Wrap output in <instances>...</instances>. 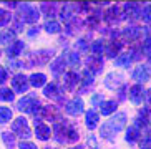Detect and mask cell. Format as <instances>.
Masks as SVG:
<instances>
[{
	"instance_id": "cell-26",
	"label": "cell",
	"mask_w": 151,
	"mask_h": 149,
	"mask_svg": "<svg viewBox=\"0 0 151 149\" xmlns=\"http://www.w3.org/2000/svg\"><path fill=\"white\" fill-rule=\"evenodd\" d=\"M65 60H68V65H71V66L80 65V57H78L76 52H68L67 55H65Z\"/></svg>"
},
{
	"instance_id": "cell-15",
	"label": "cell",
	"mask_w": 151,
	"mask_h": 149,
	"mask_svg": "<svg viewBox=\"0 0 151 149\" xmlns=\"http://www.w3.org/2000/svg\"><path fill=\"white\" fill-rule=\"evenodd\" d=\"M65 65H67L65 58L60 57V58H57V60H53V63L50 65V70H52V73H53V74H60V73H63Z\"/></svg>"
},
{
	"instance_id": "cell-9",
	"label": "cell",
	"mask_w": 151,
	"mask_h": 149,
	"mask_svg": "<svg viewBox=\"0 0 151 149\" xmlns=\"http://www.w3.org/2000/svg\"><path fill=\"white\" fill-rule=\"evenodd\" d=\"M123 81H124V78H123V74H120V73H110L106 76V80H105V85H106L108 88H118V86H123Z\"/></svg>"
},
{
	"instance_id": "cell-38",
	"label": "cell",
	"mask_w": 151,
	"mask_h": 149,
	"mask_svg": "<svg viewBox=\"0 0 151 149\" xmlns=\"http://www.w3.org/2000/svg\"><path fill=\"white\" fill-rule=\"evenodd\" d=\"M143 20L145 22H150L151 20V5L150 7H145V10H143Z\"/></svg>"
},
{
	"instance_id": "cell-31",
	"label": "cell",
	"mask_w": 151,
	"mask_h": 149,
	"mask_svg": "<svg viewBox=\"0 0 151 149\" xmlns=\"http://www.w3.org/2000/svg\"><path fill=\"white\" fill-rule=\"evenodd\" d=\"M116 65H118V66H129V65H131V55L126 53V55L118 57V58H116Z\"/></svg>"
},
{
	"instance_id": "cell-28",
	"label": "cell",
	"mask_w": 151,
	"mask_h": 149,
	"mask_svg": "<svg viewBox=\"0 0 151 149\" xmlns=\"http://www.w3.org/2000/svg\"><path fill=\"white\" fill-rule=\"evenodd\" d=\"M10 119H12V111H10V108L0 106V123H7Z\"/></svg>"
},
{
	"instance_id": "cell-19",
	"label": "cell",
	"mask_w": 151,
	"mask_h": 149,
	"mask_svg": "<svg viewBox=\"0 0 151 149\" xmlns=\"http://www.w3.org/2000/svg\"><path fill=\"white\" fill-rule=\"evenodd\" d=\"M23 47H25V45H23V42H15L12 47H9V48H7V55H9L10 58L18 57V55H20V52L23 50Z\"/></svg>"
},
{
	"instance_id": "cell-12",
	"label": "cell",
	"mask_w": 151,
	"mask_h": 149,
	"mask_svg": "<svg viewBox=\"0 0 151 149\" xmlns=\"http://www.w3.org/2000/svg\"><path fill=\"white\" fill-rule=\"evenodd\" d=\"M86 65H88L91 73H100V71L103 70V60L98 58V57H90L88 60H86Z\"/></svg>"
},
{
	"instance_id": "cell-42",
	"label": "cell",
	"mask_w": 151,
	"mask_h": 149,
	"mask_svg": "<svg viewBox=\"0 0 151 149\" xmlns=\"http://www.w3.org/2000/svg\"><path fill=\"white\" fill-rule=\"evenodd\" d=\"M37 33H38V27H37V28H30V30H28V35H30V37H35Z\"/></svg>"
},
{
	"instance_id": "cell-2",
	"label": "cell",
	"mask_w": 151,
	"mask_h": 149,
	"mask_svg": "<svg viewBox=\"0 0 151 149\" xmlns=\"http://www.w3.org/2000/svg\"><path fill=\"white\" fill-rule=\"evenodd\" d=\"M55 136H57L58 143H73L78 139V133L71 124L60 123L55 124Z\"/></svg>"
},
{
	"instance_id": "cell-16",
	"label": "cell",
	"mask_w": 151,
	"mask_h": 149,
	"mask_svg": "<svg viewBox=\"0 0 151 149\" xmlns=\"http://www.w3.org/2000/svg\"><path fill=\"white\" fill-rule=\"evenodd\" d=\"M139 10H141V9H139V5H138V4H126L123 7V12H124L123 17L124 18H126V17H136L138 13H139Z\"/></svg>"
},
{
	"instance_id": "cell-8",
	"label": "cell",
	"mask_w": 151,
	"mask_h": 149,
	"mask_svg": "<svg viewBox=\"0 0 151 149\" xmlns=\"http://www.w3.org/2000/svg\"><path fill=\"white\" fill-rule=\"evenodd\" d=\"M133 80H136L139 83H146L150 80V68L146 65H138L133 71Z\"/></svg>"
},
{
	"instance_id": "cell-6",
	"label": "cell",
	"mask_w": 151,
	"mask_h": 149,
	"mask_svg": "<svg viewBox=\"0 0 151 149\" xmlns=\"http://www.w3.org/2000/svg\"><path fill=\"white\" fill-rule=\"evenodd\" d=\"M12 86L17 93H25L28 90V81H27V76L22 73L15 74L14 78H12Z\"/></svg>"
},
{
	"instance_id": "cell-36",
	"label": "cell",
	"mask_w": 151,
	"mask_h": 149,
	"mask_svg": "<svg viewBox=\"0 0 151 149\" xmlns=\"http://www.w3.org/2000/svg\"><path fill=\"white\" fill-rule=\"evenodd\" d=\"M143 53L146 57H151V38L145 40V43H143Z\"/></svg>"
},
{
	"instance_id": "cell-20",
	"label": "cell",
	"mask_w": 151,
	"mask_h": 149,
	"mask_svg": "<svg viewBox=\"0 0 151 149\" xmlns=\"http://www.w3.org/2000/svg\"><path fill=\"white\" fill-rule=\"evenodd\" d=\"M123 33L128 40H136L138 37L141 35V28H139V27H128Z\"/></svg>"
},
{
	"instance_id": "cell-17",
	"label": "cell",
	"mask_w": 151,
	"mask_h": 149,
	"mask_svg": "<svg viewBox=\"0 0 151 149\" xmlns=\"http://www.w3.org/2000/svg\"><path fill=\"white\" fill-rule=\"evenodd\" d=\"M43 95L48 96V98H60L62 96V91H60V88H58L55 83H52V85H48V86H45Z\"/></svg>"
},
{
	"instance_id": "cell-35",
	"label": "cell",
	"mask_w": 151,
	"mask_h": 149,
	"mask_svg": "<svg viewBox=\"0 0 151 149\" xmlns=\"http://www.w3.org/2000/svg\"><path fill=\"white\" fill-rule=\"evenodd\" d=\"M55 4H43L42 5V10H43L47 15H55Z\"/></svg>"
},
{
	"instance_id": "cell-46",
	"label": "cell",
	"mask_w": 151,
	"mask_h": 149,
	"mask_svg": "<svg viewBox=\"0 0 151 149\" xmlns=\"http://www.w3.org/2000/svg\"><path fill=\"white\" fill-rule=\"evenodd\" d=\"M0 55H2V52H0Z\"/></svg>"
},
{
	"instance_id": "cell-33",
	"label": "cell",
	"mask_w": 151,
	"mask_h": 149,
	"mask_svg": "<svg viewBox=\"0 0 151 149\" xmlns=\"http://www.w3.org/2000/svg\"><path fill=\"white\" fill-rule=\"evenodd\" d=\"M12 20V15H10L7 10H2L0 9V27H5L7 23Z\"/></svg>"
},
{
	"instance_id": "cell-30",
	"label": "cell",
	"mask_w": 151,
	"mask_h": 149,
	"mask_svg": "<svg viewBox=\"0 0 151 149\" xmlns=\"http://www.w3.org/2000/svg\"><path fill=\"white\" fill-rule=\"evenodd\" d=\"M0 100L2 101H14V91L9 88H0Z\"/></svg>"
},
{
	"instance_id": "cell-29",
	"label": "cell",
	"mask_w": 151,
	"mask_h": 149,
	"mask_svg": "<svg viewBox=\"0 0 151 149\" xmlns=\"http://www.w3.org/2000/svg\"><path fill=\"white\" fill-rule=\"evenodd\" d=\"M2 138H4V143L7 144V148L12 149L15 146V138H14V134H12V133H9V131L2 133Z\"/></svg>"
},
{
	"instance_id": "cell-7",
	"label": "cell",
	"mask_w": 151,
	"mask_h": 149,
	"mask_svg": "<svg viewBox=\"0 0 151 149\" xmlns=\"http://www.w3.org/2000/svg\"><path fill=\"white\" fill-rule=\"evenodd\" d=\"M83 110H85V105H83V100H80V98H75V100H71L67 103V113L73 114V116L81 114Z\"/></svg>"
},
{
	"instance_id": "cell-45",
	"label": "cell",
	"mask_w": 151,
	"mask_h": 149,
	"mask_svg": "<svg viewBox=\"0 0 151 149\" xmlns=\"http://www.w3.org/2000/svg\"><path fill=\"white\" fill-rule=\"evenodd\" d=\"M71 149H83L81 146H76V148H71Z\"/></svg>"
},
{
	"instance_id": "cell-21",
	"label": "cell",
	"mask_w": 151,
	"mask_h": 149,
	"mask_svg": "<svg viewBox=\"0 0 151 149\" xmlns=\"http://www.w3.org/2000/svg\"><path fill=\"white\" fill-rule=\"evenodd\" d=\"M139 139V129L136 126H129V129L126 131V141L128 143H136Z\"/></svg>"
},
{
	"instance_id": "cell-27",
	"label": "cell",
	"mask_w": 151,
	"mask_h": 149,
	"mask_svg": "<svg viewBox=\"0 0 151 149\" xmlns=\"http://www.w3.org/2000/svg\"><path fill=\"white\" fill-rule=\"evenodd\" d=\"M120 50H121V43H120V42H113V43H111L110 47L106 48V55L110 58H115L116 53L120 52Z\"/></svg>"
},
{
	"instance_id": "cell-10",
	"label": "cell",
	"mask_w": 151,
	"mask_h": 149,
	"mask_svg": "<svg viewBox=\"0 0 151 149\" xmlns=\"http://www.w3.org/2000/svg\"><path fill=\"white\" fill-rule=\"evenodd\" d=\"M143 96H145V91H143L141 85H134V86H131V90H129V100L133 101L134 105H139V103L143 101Z\"/></svg>"
},
{
	"instance_id": "cell-3",
	"label": "cell",
	"mask_w": 151,
	"mask_h": 149,
	"mask_svg": "<svg viewBox=\"0 0 151 149\" xmlns=\"http://www.w3.org/2000/svg\"><path fill=\"white\" fill-rule=\"evenodd\" d=\"M40 108V101L38 98L35 96H27V98H22L18 101V110L23 111V113H37V110Z\"/></svg>"
},
{
	"instance_id": "cell-32",
	"label": "cell",
	"mask_w": 151,
	"mask_h": 149,
	"mask_svg": "<svg viewBox=\"0 0 151 149\" xmlns=\"http://www.w3.org/2000/svg\"><path fill=\"white\" fill-rule=\"evenodd\" d=\"M91 50H93L95 55H100V53H103V50H106V47L103 43V40H96L91 43Z\"/></svg>"
},
{
	"instance_id": "cell-43",
	"label": "cell",
	"mask_w": 151,
	"mask_h": 149,
	"mask_svg": "<svg viewBox=\"0 0 151 149\" xmlns=\"http://www.w3.org/2000/svg\"><path fill=\"white\" fill-rule=\"evenodd\" d=\"M100 100H101V95H95V96H93V105H98Z\"/></svg>"
},
{
	"instance_id": "cell-25",
	"label": "cell",
	"mask_w": 151,
	"mask_h": 149,
	"mask_svg": "<svg viewBox=\"0 0 151 149\" xmlns=\"http://www.w3.org/2000/svg\"><path fill=\"white\" fill-rule=\"evenodd\" d=\"M45 30L48 32V33H60V32H62V25H60L58 22L50 20V22L45 23Z\"/></svg>"
},
{
	"instance_id": "cell-23",
	"label": "cell",
	"mask_w": 151,
	"mask_h": 149,
	"mask_svg": "<svg viewBox=\"0 0 151 149\" xmlns=\"http://www.w3.org/2000/svg\"><path fill=\"white\" fill-rule=\"evenodd\" d=\"M116 18H118V7H110L105 12V20L108 23H113V22H116Z\"/></svg>"
},
{
	"instance_id": "cell-18",
	"label": "cell",
	"mask_w": 151,
	"mask_h": 149,
	"mask_svg": "<svg viewBox=\"0 0 151 149\" xmlns=\"http://www.w3.org/2000/svg\"><path fill=\"white\" fill-rule=\"evenodd\" d=\"M30 83H32V86H35V88L45 86V83H47V76H45L43 73H33L30 76Z\"/></svg>"
},
{
	"instance_id": "cell-13",
	"label": "cell",
	"mask_w": 151,
	"mask_h": 149,
	"mask_svg": "<svg viewBox=\"0 0 151 149\" xmlns=\"http://www.w3.org/2000/svg\"><path fill=\"white\" fill-rule=\"evenodd\" d=\"M78 81H80V74L75 73V71H70V73L65 74V85H67L68 90H75Z\"/></svg>"
},
{
	"instance_id": "cell-41",
	"label": "cell",
	"mask_w": 151,
	"mask_h": 149,
	"mask_svg": "<svg viewBox=\"0 0 151 149\" xmlns=\"http://www.w3.org/2000/svg\"><path fill=\"white\" fill-rule=\"evenodd\" d=\"M78 48L81 50V52H85V50H86V42H85V40H78Z\"/></svg>"
},
{
	"instance_id": "cell-4",
	"label": "cell",
	"mask_w": 151,
	"mask_h": 149,
	"mask_svg": "<svg viewBox=\"0 0 151 149\" xmlns=\"http://www.w3.org/2000/svg\"><path fill=\"white\" fill-rule=\"evenodd\" d=\"M12 129H14V133H17L20 138H25V139H28V138L32 136V131H30V128H28V121L23 118V116L15 119L14 124H12Z\"/></svg>"
},
{
	"instance_id": "cell-11",
	"label": "cell",
	"mask_w": 151,
	"mask_h": 149,
	"mask_svg": "<svg viewBox=\"0 0 151 149\" xmlns=\"http://www.w3.org/2000/svg\"><path fill=\"white\" fill-rule=\"evenodd\" d=\"M35 133H37V138H38V139L47 141V139H50L52 129H50V126H47V124H43V123H35Z\"/></svg>"
},
{
	"instance_id": "cell-5",
	"label": "cell",
	"mask_w": 151,
	"mask_h": 149,
	"mask_svg": "<svg viewBox=\"0 0 151 149\" xmlns=\"http://www.w3.org/2000/svg\"><path fill=\"white\" fill-rule=\"evenodd\" d=\"M20 17L23 18V22L35 23L37 20H38V12H37V9H33L32 5L23 4V5H20Z\"/></svg>"
},
{
	"instance_id": "cell-22",
	"label": "cell",
	"mask_w": 151,
	"mask_h": 149,
	"mask_svg": "<svg viewBox=\"0 0 151 149\" xmlns=\"http://www.w3.org/2000/svg\"><path fill=\"white\" fill-rule=\"evenodd\" d=\"M14 38H15V32H12V30L0 32V45H9Z\"/></svg>"
},
{
	"instance_id": "cell-40",
	"label": "cell",
	"mask_w": 151,
	"mask_h": 149,
	"mask_svg": "<svg viewBox=\"0 0 151 149\" xmlns=\"http://www.w3.org/2000/svg\"><path fill=\"white\" fill-rule=\"evenodd\" d=\"M5 80H7V71H5L4 66H0V85H4Z\"/></svg>"
},
{
	"instance_id": "cell-24",
	"label": "cell",
	"mask_w": 151,
	"mask_h": 149,
	"mask_svg": "<svg viewBox=\"0 0 151 149\" xmlns=\"http://www.w3.org/2000/svg\"><path fill=\"white\" fill-rule=\"evenodd\" d=\"M116 101H105V103H101V113L103 114H111L116 111Z\"/></svg>"
},
{
	"instance_id": "cell-14",
	"label": "cell",
	"mask_w": 151,
	"mask_h": 149,
	"mask_svg": "<svg viewBox=\"0 0 151 149\" xmlns=\"http://www.w3.org/2000/svg\"><path fill=\"white\" fill-rule=\"evenodd\" d=\"M85 121H86V126H88L90 129H95V128L98 126V123H100V116H98V113H95L93 110H90L88 113H86Z\"/></svg>"
},
{
	"instance_id": "cell-1",
	"label": "cell",
	"mask_w": 151,
	"mask_h": 149,
	"mask_svg": "<svg viewBox=\"0 0 151 149\" xmlns=\"http://www.w3.org/2000/svg\"><path fill=\"white\" fill-rule=\"evenodd\" d=\"M124 124H126V114H124V113H116L110 121H106V123L101 126L100 134H101L105 139H110L111 141L124 128Z\"/></svg>"
},
{
	"instance_id": "cell-34",
	"label": "cell",
	"mask_w": 151,
	"mask_h": 149,
	"mask_svg": "<svg viewBox=\"0 0 151 149\" xmlns=\"http://www.w3.org/2000/svg\"><path fill=\"white\" fill-rule=\"evenodd\" d=\"M91 83H93V74L90 73V71H83V81H81V85L83 86H90Z\"/></svg>"
},
{
	"instance_id": "cell-39",
	"label": "cell",
	"mask_w": 151,
	"mask_h": 149,
	"mask_svg": "<svg viewBox=\"0 0 151 149\" xmlns=\"http://www.w3.org/2000/svg\"><path fill=\"white\" fill-rule=\"evenodd\" d=\"M18 146H20V149H37V146L33 143H27V141H22Z\"/></svg>"
},
{
	"instance_id": "cell-44",
	"label": "cell",
	"mask_w": 151,
	"mask_h": 149,
	"mask_svg": "<svg viewBox=\"0 0 151 149\" xmlns=\"http://www.w3.org/2000/svg\"><path fill=\"white\" fill-rule=\"evenodd\" d=\"M146 98H148V103H150V106H151V90L146 93Z\"/></svg>"
},
{
	"instance_id": "cell-37",
	"label": "cell",
	"mask_w": 151,
	"mask_h": 149,
	"mask_svg": "<svg viewBox=\"0 0 151 149\" xmlns=\"http://www.w3.org/2000/svg\"><path fill=\"white\" fill-rule=\"evenodd\" d=\"M71 10H73V5H65V7H63V10H62V18L63 20H68V18H70Z\"/></svg>"
}]
</instances>
